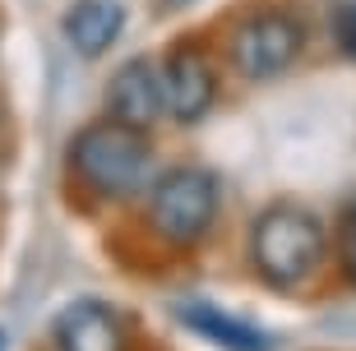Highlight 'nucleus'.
I'll list each match as a JSON object with an SVG mask.
<instances>
[{"label": "nucleus", "mask_w": 356, "mask_h": 351, "mask_svg": "<svg viewBox=\"0 0 356 351\" xmlns=\"http://www.w3.org/2000/svg\"><path fill=\"white\" fill-rule=\"evenodd\" d=\"M185 5H195V0H162V10H185Z\"/></svg>", "instance_id": "obj_12"}, {"label": "nucleus", "mask_w": 356, "mask_h": 351, "mask_svg": "<svg viewBox=\"0 0 356 351\" xmlns=\"http://www.w3.org/2000/svg\"><path fill=\"white\" fill-rule=\"evenodd\" d=\"M102 106L106 116L120 120V125H134V130H153L167 106H162V74H158V60L153 56H134L116 74L106 79L102 88Z\"/></svg>", "instance_id": "obj_6"}, {"label": "nucleus", "mask_w": 356, "mask_h": 351, "mask_svg": "<svg viewBox=\"0 0 356 351\" xmlns=\"http://www.w3.org/2000/svg\"><path fill=\"white\" fill-rule=\"evenodd\" d=\"M125 5L120 0H74L60 14V38L70 42V51L83 60H102L125 33Z\"/></svg>", "instance_id": "obj_8"}, {"label": "nucleus", "mask_w": 356, "mask_h": 351, "mask_svg": "<svg viewBox=\"0 0 356 351\" xmlns=\"http://www.w3.org/2000/svg\"><path fill=\"white\" fill-rule=\"evenodd\" d=\"M0 351H5V333H0Z\"/></svg>", "instance_id": "obj_13"}, {"label": "nucleus", "mask_w": 356, "mask_h": 351, "mask_svg": "<svg viewBox=\"0 0 356 351\" xmlns=\"http://www.w3.org/2000/svg\"><path fill=\"white\" fill-rule=\"evenodd\" d=\"M65 162H70V176L92 199H106V204H130V199L148 195V185L158 176V153L148 143V130L120 125L111 116L83 125L70 139Z\"/></svg>", "instance_id": "obj_1"}, {"label": "nucleus", "mask_w": 356, "mask_h": 351, "mask_svg": "<svg viewBox=\"0 0 356 351\" xmlns=\"http://www.w3.org/2000/svg\"><path fill=\"white\" fill-rule=\"evenodd\" d=\"M144 199H148V227L172 245L204 240L213 231V222H218V209H222L218 176L209 167H195V162L158 171Z\"/></svg>", "instance_id": "obj_3"}, {"label": "nucleus", "mask_w": 356, "mask_h": 351, "mask_svg": "<svg viewBox=\"0 0 356 351\" xmlns=\"http://www.w3.org/2000/svg\"><path fill=\"white\" fill-rule=\"evenodd\" d=\"M56 351H125L130 347V328L111 310L106 300H70L51 324Z\"/></svg>", "instance_id": "obj_7"}, {"label": "nucleus", "mask_w": 356, "mask_h": 351, "mask_svg": "<svg viewBox=\"0 0 356 351\" xmlns=\"http://www.w3.org/2000/svg\"><path fill=\"white\" fill-rule=\"evenodd\" d=\"M250 263L277 291L301 286L324 263V222L301 204H268L250 227Z\"/></svg>", "instance_id": "obj_2"}, {"label": "nucleus", "mask_w": 356, "mask_h": 351, "mask_svg": "<svg viewBox=\"0 0 356 351\" xmlns=\"http://www.w3.org/2000/svg\"><path fill=\"white\" fill-rule=\"evenodd\" d=\"M338 259H343L347 282L356 286V195L343 204V218H338Z\"/></svg>", "instance_id": "obj_10"}, {"label": "nucleus", "mask_w": 356, "mask_h": 351, "mask_svg": "<svg viewBox=\"0 0 356 351\" xmlns=\"http://www.w3.org/2000/svg\"><path fill=\"white\" fill-rule=\"evenodd\" d=\"M305 38L310 28L291 5H254L232 24V38H227V56L236 65L241 79L250 83H268V79L287 74L305 51Z\"/></svg>", "instance_id": "obj_4"}, {"label": "nucleus", "mask_w": 356, "mask_h": 351, "mask_svg": "<svg viewBox=\"0 0 356 351\" xmlns=\"http://www.w3.org/2000/svg\"><path fill=\"white\" fill-rule=\"evenodd\" d=\"M333 42H338V51H343V56L356 60V0H347L343 10L333 14Z\"/></svg>", "instance_id": "obj_11"}, {"label": "nucleus", "mask_w": 356, "mask_h": 351, "mask_svg": "<svg viewBox=\"0 0 356 351\" xmlns=\"http://www.w3.org/2000/svg\"><path fill=\"white\" fill-rule=\"evenodd\" d=\"M162 74V106L176 125H199L218 102V60L204 42H176L158 60Z\"/></svg>", "instance_id": "obj_5"}, {"label": "nucleus", "mask_w": 356, "mask_h": 351, "mask_svg": "<svg viewBox=\"0 0 356 351\" xmlns=\"http://www.w3.org/2000/svg\"><path fill=\"white\" fill-rule=\"evenodd\" d=\"M176 319H181L190 333L218 342L222 351H277L273 333H264L259 324L241 319V314L218 310L213 300H181V305H176Z\"/></svg>", "instance_id": "obj_9"}]
</instances>
